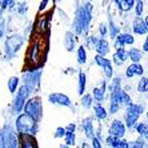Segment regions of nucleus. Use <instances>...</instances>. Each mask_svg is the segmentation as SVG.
<instances>
[{
	"label": "nucleus",
	"mask_w": 148,
	"mask_h": 148,
	"mask_svg": "<svg viewBox=\"0 0 148 148\" xmlns=\"http://www.w3.org/2000/svg\"><path fill=\"white\" fill-rule=\"evenodd\" d=\"M75 130H76V125L73 123H69L66 127V132H75Z\"/></svg>",
	"instance_id": "obj_45"
},
{
	"label": "nucleus",
	"mask_w": 148,
	"mask_h": 148,
	"mask_svg": "<svg viewBox=\"0 0 148 148\" xmlns=\"http://www.w3.org/2000/svg\"><path fill=\"white\" fill-rule=\"evenodd\" d=\"M82 106L84 108H91L92 107V104H93V97L92 95H90V93H84L82 96Z\"/></svg>",
	"instance_id": "obj_26"
},
{
	"label": "nucleus",
	"mask_w": 148,
	"mask_h": 148,
	"mask_svg": "<svg viewBox=\"0 0 148 148\" xmlns=\"http://www.w3.org/2000/svg\"><path fill=\"white\" fill-rule=\"evenodd\" d=\"M106 143H107V145L111 148H117V145L120 143V139L115 138V136H108V138L106 139Z\"/></svg>",
	"instance_id": "obj_34"
},
{
	"label": "nucleus",
	"mask_w": 148,
	"mask_h": 148,
	"mask_svg": "<svg viewBox=\"0 0 148 148\" xmlns=\"http://www.w3.org/2000/svg\"><path fill=\"white\" fill-rule=\"evenodd\" d=\"M143 72H144V68H143V66H141L140 63H139V64L132 63L131 66H128L127 69H125V76H127V77H134L135 75L141 76Z\"/></svg>",
	"instance_id": "obj_14"
},
{
	"label": "nucleus",
	"mask_w": 148,
	"mask_h": 148,
	"mask_svg": "<svg viewBox=\"0 0 148 148\" xmlns=\"http://www.w3.org/2000/svg\"><path fill=\"white\" fill-rule=\"evenodd\" d=\"M143 51H144V52H148V35H147V38H145L144 44H143Z\"/></svg>",
	"instance_id": "obj_46"
},
{
	"label": "nucleus",
	"mask_w": 148,
	"mask_h": 148,
	"mask_svg": "<svg viewBox=\"0 0 148 148\" xmlns=\"http://www.w3.org/2000/svg\"><path fill=\"white\" fill-rule=\"evenodd\" d=\"M147 119H148V112H147Z\"/></svg>",
	"instance_id": "obj_53"
},
{
	"label": "nucleus",
	"mask_w": 148,
	"mask_h": 148,
	"mask_svg": "<svg viewBox=\"0 0 148 148\" xmlns=\"http://www.w3.org/2000/svg\"><path fill=\"white\" fill-rule=\"evenodd\" d=\"M95 49H96L97 55L106 56L108 52H110V43H108L106 39H100L99 43H97L96 47H95Z\"/></svg>",
	"instance_id": "obj_18"
},
{
	"label": "nucleus",
	"mask_w": 148,
	"mask_h": 148,
	"mask_svg": "<svg viewBox=\"0 0 148 148\" xmlns=\"http://www.w3.org/2000/svg\"><path fill=\"white\" fill-rule=\"evenodd\" d=\"M131 148H148V145L145 144L144 141L141 140V139H139V140H136L134 143V145H132Z\"/></svg>",
	"instance_id": "obj_38"
},
{
	"label": "nucleus",
	"mask_w": 148,
	"mask_h": 148,
	"mask_svg": "<svg viewBox=\"0 0 148 148\" xmlns=\"http://www.w3.org/2000/svg\"><path fill=\"white\" fill-rule=\"evenodd\" d=\"M86 86H87V76L83 71H80L79 72V95H82V96L84 95Z\"/></svg>",
	"instance_id": "obj_24"
},
{
	"label": "nucleus",
	"mask_w": 148,
	"mask_h": 148,
	"mask_svg": "<svg viewBox=\"0 0 148 148\" xmlns=\"http://www.w3.org/2000/svg\"><path fill=\"white\" fill-rule=\"evenodd\" d=\"M64 140H66V144L68 145V147L73 145V144H75V141H76L75 132H67L66 136H64Z\"/></svg>",
	"instance_id": "obj_33"
},
{
	"label": "nucleus",
	"mask_w": 148,
	"mask_h": 148,
	"mask_svg": "<svg viewBox=\"0 0 148 148\" xmlns=\"http://www.w3.org/2000/svg\"><path fill=\"white\" fill-rule=\"evenodd\" d=\"M41 73H43V71H41L40 68L24 72V75H23V86L29 91V93L38 91L39 86H40Z\"/></svg>",
	"instance_id": "obj_4"
},
{
	"label": "nucleus",
	"mask_w": 148,
	"mask_h": 148,
	"mask_svg": "<svg viewBox=\"0 0 148 148\" xmlns=\"http://www.w3.org/2000/svg\"><path fill=\"white\" fill-rule=\"evenodd\" d=\"M135 43V38L131 34H120L115 39V48H121L124 45H132Z\"/></svg>",
	"instance_id": "obj_11"
},
{
	"label": "nucleus",
	"mask_w": 148,
	"mask_h": 148,
	"mask_svg": "<svg viewBox=\"0 0 148 148\" xmlns=\"http://www.w3.org/2000/svg\"><path fill=\"white\" fill-rule=\"evenodd\" d=\"M111 96L115 97L116 99V101L119 104H125V106H130V104H132V100L131 97H130V95H128L125 91H123L120 88L119 91H115V92H111Z\"/></svg>",
	"instance_id": "obj_12"
},
{
	"label": "nucleus",
	"mask_w": 148,
	"mask_h": 148,
	"mask_svg": "<svg viewBox=\"0 0 148 148\" xmlns=\"http://www.w3.org/2000/svg\"><path fill=\"white\" fill-rule=\"evenodd\" d=\"M77 62H79V64L87 63V51L84 48V45H80L77 48Z\"/></svg>",
	"instance_id": "obj_27"
},
{
	"label": "nucleus",
	"mask_w": 148,
	"mask_h": 148,
	"mask_svg": "<svg viewBox=\"0 0 148 148\" xmlns=\"http://www.w3.org/2000/svg\"><path fill=\"white\" fill-rule=\"evenodd\" d=\"M82 148H90V147H88V144H87V143H83V144H82Z\"/></svg>",
	"instance_id": "obj_49"
},
{
	"label": "nucleus",
	"mask_w": 148,
	"mask_h": 148,
	"mask_svg": "<svg viewBox=\"0 0 148 148\" xmlns=\"http://www.w3.org/2000/svg\"><path fill=\"white\" fill-rule=\"evenodd\" d=\"M135 128H136V131H138V134L140 135V136H145V135L148 134V124L147 123H138L135 125Z\"/></svg>",
	"instance_id": "obj_32"
},
{
	"label": "nucleus",
	"mask_w": 148,
	"mask_h": 148,
	"mask_svg": "<svg viewBox=\"0 0 148 148\" xmlns=\"http://www.w3.org/2000/svg\"><path fill=\"white\" fill-rule=\"evenodd\" d=\"M119 108H120V104L117 103L115 97L111 96V101H110V112H111V114H116L117 111H119Z\"/></svg>",
	"instance_id": "obj_35"
},
{
	"label": "nucleus",
	"mask_w": 148,
	"mask_h": 148,
	"mask_svg": "<svg viewBox=\"0 0 148 148\" xmlns=\"http://www.w3.org/2000/svg\"><path fill=\"white\" fill-rule=\"evenodd\" d=\"M110 35L112 39H116L117 36L120 35V29H119V27L112 21V19H110Z\"/></svg>",
	"instance_id": "obj_28"
},
{
	"label": "nucleus",
	"mask_w": 148,
	"mask_h": 148,
	"mask_svg": "<svg viewBox=\"0 0 148 148\" xmlns=\"http://www.w3.org/2000/svg\"><path fill=\"white\" fill-rule=\"evenodd\" d=\"M106 88H107V83L103 82L101 87H95L92 91V97H95L97 103L100 104V101H103L106 99Z\"/></svg>",
	"instance_id": "obj_15"
},
{
	"label": "nucleus",
	"mask_w": 148,
	"mask_h": 148,
	"mask_svg": "<svg viewBox=\"0 0 148 148\" xmlns=\"http://www.w3.org/2000/svg\"><path fill=\"white\" fill-rule=\"evenodd\" d=\"M29 95H31V93H29V91H28L24 86H21L20 90L17 91L16 96H15L14 103H12L14 114H17V115H19L21 111L24 110L25 103H27V99H28V96H29Z\"/></svg>",
	"instance_id": "obj_7"
},
{
	"label": "nucleus",
	"mask_w": 148,
	"mask_h": 148,
	"mask_svg": "<svg viewBox=\"0 0 148 148\" xmlns=\"http://www.w3.org/2000/svg\"><path fill=\"white\" fill-rule=\"evenodd\" d=\"M143 1H138L135 3V11H136V17H140L141 14H143Z\"/></svg>",
	"instance_id": "obj_36"
},
{
	"label": "nucleus",
	"mask_w": 148,
	"mask_h": 148,
	"mask_svg": "<svg viewBox=\"0 0 148 148\" xmlns=\"http://www.w3.org/2000/svg\"><path fill=\"white\" fill-rule=\"evenodd\" d=\"M138 91L141 93L148 92V77H141L138 83Z\"/></svg>",
	"instance_id": "obj_31"
},
{
	"label": "nucleus",
	"mask_w": 148,
	"mask_h": 148,
	"mask_svg": "<svg viewBox=\"0 0 148 148\" xmlns=\"http://www.w3.org/2000/svg\"><path fill=\"white\" fill-rule=\"evenodd\" d=\"M144 138H145V140H148V134H147V135H145Z\"/></svg>",
	"instance_id": "obj_52"
},
{
	"label": "nucleus",
	"mask_w": 148,
	"mask_h": 148,
	"mask_svg": "<svg viewBox=\"0 0 148 148\" xmlns=\"http://www.w3.org/2000/svg\"><path fill=\"white\" fill-rule=\"evenodd\" d=\"M99 32H100V35H101V36H106V35L108 34V27H107V24L101 23V24H100V27H99Z\"/></svg>",
	"instance_id": "obj_41"
},
{
	"label": "nucleus",
	"mask_w": 148,
	"mask_h": 148,
	"mask_svg": "<svg viewBox=\"0 0 148 148\" xmlns=\"http://www.w3.org/2000/svg\"><path fill=\"white\" fill-rule=\"evenodd\" d=\"M17 86H19V77L12 76V77H10V79H8V90H10L11 93H14L15 91H16Z\"/></svg>",
	"instance_id": "obj_29"
},
{
	"label": "nucleus",
	"mask_w": 148,
	"mask_h": 148,
	"mask_svg": "<svg viewBox=\"0 0 148 148\" xmlns=\"http://www.w3.org/2000/svg\"><path fill=\"white\" fill-rule=\"evenodd\" d=\"M91 19H92V4L84 3L83 5L77 7L73 19V29L76 35H83L88 31Z\"/></svg>",
	"instance_id": "obj_1"
},
{
	"label": "nucleus",
	"mask_w": 148,
	"mask_h": 148,
	"mask_svg": "<svg viewBox=\"0 0 148 148\" xmlns=\"http://www.w3.org/2000/svg\"><path fill=\"white\" fill-rule=\"evenodd\" d=\"M92 148H103L100 140L97 138H95V136H93V139H92Z\"/></svg>",
	"instance_id": "obj_42"
},
{
	"label": "nucleus",
	"mask_w": 148,
	"mask_h": 148,
	"mask_svg": "<svg viewBox=\"0 0 148 148\" xmlns=\"http://www.w3.org/2000/svg\"><path fill=\"white\" fill-rule=\"evenodd\" d=\"M1 10H5V8H8V10H11V8H14V5H15V1H1Z\"/></svg>",
	"instance_id": "obj_39"
},
{
	"label": "nucleus",
	"mask_w": 148,
	"mask_h": 148,
	"mask_svg": "<svg viewBox=\"0 0 148 148\" xmlns=\"http://www.w3.org/2000/svg\"><path fill=\"white\" fill-rule=\"evenodd\" d=\"M64 45L68 52H72L76 47V41H75V36L71 31L66 32V38H64Z\"/></svg>",
	"instance_id": "obj_19"
},
{
	"label": "nucleus",
	"mask_w": 148,
	"mask_h": 148,
	"mask_svg": "<svg viewBox=\"0 0 148 148\" xmlns=\"http://www.w3.org/2000/svg\"><path fill=\"white\" fill-rule=\"evenodd\" d=\"M95 63H96L99 67H101L106 73V77H112V73H114V69H112V64H111V60L106 59V56H100L96 55L95 56Z\"/></svg>",
	"instance_id": "obj_9"
},
{
	"label": "nucleus",
	"mask_w": 148,
	"mask_h": 148,
	"mask_svg": "<svg viewBox=\"0 0 148 148\" xmlns=\"http://www.w3.org/2000/svg\"><path fill=\"white\" fill-rule=\"evenodd\" d=\"M127 110L131 111V112H134V114H136V115H139V116L144 112V107H143L141 104H134L132 103V104H130V106L127 107Z\"/></svg>",
	"instance_id": "obj_30"
},
{
	"label": "nucleus",
	"mask_w": 148,
	"mask_h": 148,
	"mask_svg": "<svg viewBox=\"0 0 148 148\" xmlns=\"http://www.w3.org/2000/svg\"><path fill=\"white\" fill-rule=\"evenodd\" d=\"M59 148H68V145H67V144H60V147H59Z\"/></svg>",
	"instance_id": "obj_50"
},
{
	"label": "nucleus",
	"mask_w": 148,
	"mask_h": 148,
	"mask_svg": "<svg viewBox=\"0 0 148 148\" xmlns=\"http://www.w3.org/2000/svg\"><path fill=\"white\" fill-rule=\"evenodd\" d=\"M48 101L51 104H58V106H63V107H71L72 106V101L67 95L59 92L48 95Z\"/></svg>",
	"instance_id": "obj_8"
},
{
	"label": "nucleus",
	"mask_w": 148,
	"mask_h": 148,
	"mask_svg": "<svg viewBox=\"0 0 148 148\" xmlns=\"http://www.w3.org/2000/svg\"><path fill=\"white\" fill-rule=\"evenodd\" d=\"M4 32H5V21H4V19L0 17V40L4 36Z\"/></svg>",
	"instance_id": "obj_40"
},
{
	"label": "nucleus",
	"mask_w": 148,
	"mask_h": 148,
	"mask_svg": "<svg viewBox=\"0 0 148 148\" xmlns=\"http://www.w3.org/2000/svg\"><path fill=\"white\" fill-rule=\"evenodd\" d=\"M3 143L5 145V148H19V141H17V136L15 134L14 128L11 127L10 124H5L0 132Z\"/></svg>",
	"instance_id": "obj_6"
},
{
	"label": "nucleus",
	"mask_w": 148,
	"mask_h": 148,
	"mask_svg": "<svg viewBox=\"0 0 148 148\" xmlns=\"http://www.w3.org/2000/svg\"><path fill=\"white\" fill-rule=\"evenodd\" d=\"M24 40L25 38L20 34L11 35L10 38H7L5 44H4V56H5L7 60H11L17 52L20 51V48L24 44Z\"/></svg>",
	"instance_id": "obj_3"
},
{
	"label": "nucleus",
	"mask_w": 148,
	"mask_h": 148,
	"mask_svg": "<svg viewBox=\"0 0 148 148\" xmlns=\"http://www.w3.org/2000/svg\"><path fill=\"white\" fill-rule=\"evenodd\" d=\"M127 59H128V51L124 48V47L116 49V52H115V55H114V62L116 63V66L123 64Z\"/></svg>",
	"instance_id": "obj_16"
},
{
	"label": "nucleus",
	"mask_w": 148,
	"mask_h": 148,
	"mask_svg": "<svg viewBox=\"0 0 148 148\" xmlns=\"http://www.w3.org/2000/svg\"><path fill=\"white\" fill-rule=\"evenodd\" d=\"M139 119V115L134 114V112H131V111H128L125 112V124H127V128H132L136 125V121H138Z\"/></svg>",
	"instance_id": "obj_22"
},
{
	"label": "nucleus",
	"mask_w": 148,
	"mask_h": 148,
	"mask_svg": "<svg viewBox=\"0 0 148 148\" xmlns=\"http://www.w3.org/2000/svg\"><path fill=\"white\" fill-rule=\"evenodd\" d=\"M25 115L31 116L34 120L39 121L43 116V103H41L40 97H31L27 100L24 107Z\"/></svg>",
	"instance_id": "obj_5"
},
{
	"label": "nucleus",
	"mask_w": 148,
	"mask_h": 148,
	"mask_svg": "<svg viewBox=\"0 0 148 148\" xmlns=\"http://www.w3.org/2000/svg\"><path fill=\"white\" fill-rule=\"evenodd\" d=\"M25 11H27V5H25L24 3L20 4V5L17 7V12H19L20 15H24V14H25Z\"/></svg>",
	"instance_id": "obj_43"
},
{
	"label": "nucleus",
	"mask_w": 148,
	"mask_h": 148,
	"mask_svg": "<svg viewBox=\"0 0 148 148\" xmlns=\"http://www.w3.org/2000/svg\"><path fill=\"white\" fill-rule=\"evenodd\" d=\"M144 21H145V24H147V27H148V15L145 16V19H144Z\"/></svg>",
	"instance_id": "obj_51"
},
{
	"label": "nucleus",
	"mask_w": 148,
	"mask_h": 148,
	"mask_svg": "<svg viewBox=\"0 0 148 148\" xmlns=\"http://www.w3.org/2000/svg\"><path fill=\"white\" fill-rule=\"evenodd\" d=\"M47 3H48V1H43V3H40V11L45 7V4H47Z\"/></svg>",
	"instance_id": "obj_48"
},
{
	"label": "nucleus",
	"mask_w": 148,
	"mask_h": 148,
	"mask_svg": "<svg viewBox=\"0 0 148 148\" xmlns=\"http://www.w3.org/2000/svg\"><path fill=\"white\" fill-rule=\"evenodd\" d=\"M135 3L136 1H134V0H116L115 5H117L121 11H131L135 7Z\"/></svg>",
	"instance_id": "obj_20"
},
{
	"label": "nucleus",
	"mask_w": 148,
	"mask_h": 148,
	"mask_svg": "<svg viewBox=\"0 0 148 148\" xmlns=\"http://www.w3.org/2000/svg\"><path fill=\"white\" fill-rule=\"evenodd\" d=\"M82 127L84 130V134H86L87 138H90L91 140L93 139V124H92V119L91 117H86L84 120L82 121Z\"/></svg>",
	"instance_id": "obj_17"
},
{
	"label": "nucleus",
	"mask_w": 148,
	"mask_h": 148,
	"mask_svg": "<svg viewBox=\"0 0 148 148\" xmlns=\"http://www.w3.org/2000/svg\"><path fill=\"white\" fill-rule=\"evenodd\" d=\"M93 111H95V116H96V119H99V120H104V119H107V111H106V108L101 106V104H95V107H93Z\"/></svg>",
	"instance_id": "obj_23"
},
{
	"label": "nucleus",
	"mask_w": 148,
	"mask_h": 148,
	"mask_svg": "<svg viewBox=\"0 0 148 148\" xmlns=\"http://www.w3.org/2000/svg\"><path fill=\"white\" fill-rule=\"evenodd\" d=\"M0 148H5V145L3 143V139H1V135H0Z\"/></svg>",
	"instance_id": "obj_47"
},
{
	"label": "nucleus",
	"mask_w": 148,
	"mask_h": 148,
	"mask_svg": "<svg viewBox=\"0 0 148 148\" xmlns=\"http://www.w3.org/2000/svg\"><path fill=\"white\" fill-rule=\"evenodd\" d=\"M132 29L136 35H145L148 32V27L145 24V21L141 19V17H136L134 20V25H132Z\"/></svg>",
	"instance_id": "obj_13"
},
{
	"label": "nucleus",
	"mask_w": 148,
	"mask_h": 148,
	"mask_svg": "<svg viewBox=\"0 0 148 148\" xmlns=\"http://www.w3.org/2000/svg\"><path fill=\"white\" fill-rule=\"evenodd\" d=\"M128 59L132 60L135 64H139V62L143 59V52L138 48H131L128 51Z\"/></svg>",
	"instance_id": "obj_21"
},
{
	"label": "nucleus",
	"mask_w": 148,
	"mask_h": 148,
	"mask_svg": "<svg viewBox=\"0 0 148 148\" xmlns=\"http://www.w3.org/2000/svg\"><path fill=\"white\" fill-rule=\"evenodd\" d=\"M117 148H130V143H128L127 140H120V143H119V145H117Z\"/></svg>",
	"instance_id": "obj_44"
},
{
	"label": "nucleus",
	"mask_w": 148,
	"mask_h": 148,
	"mask_svg": "<svg viewBox=\"0 0 148 148\" xmlns=\"http://www.w3.org/2000/svg\"><path fill=\"white\" fill-rule=\"evenodd\" d=\"M16 131L20 135L25 136H35L39 131L38 121L34 120L31 116L25 114H21L16 119Z\"/></svg>",
	"instance_id": "obj_2"
},
{
	"label": "nucleus",
	"mask_w": 148,
	"mask_h": 148,
	"mask_svg": "<svg viewBox=\"0 0 148 148\" xmlns=\"http://www.w3.org/2000/svg\"><path fill=\"white\" fill-rule=\"evenodd\" d=\"M66 128L64 127H59V128H56V131H55V138H64L66 136Z\"/></svg>",
	"instance_id": "obj_37"
},
{
	"label": "nucleus",
	"mask_w": 148,
	"mask_h": 148,
	"mask_svg": "<svg viewBox=\"0 0 148 148\" xmlns=\"http://www.w3.org/2000/svg\"><path fill=\"white\" fill-rule=\"evenodd\" d=\"M21 148H36V144L31 139V136L21 135Z\"/></svg>",
	"instance_id": "obj_25"
},
{
	"label": "nucleus",
	"mask_w": 148,
	"mask_h": 148,
	"mask_svg": "<svg viewBox=\"0 0 148 148\" xmlns=\"http://www.w3.org/2000/svg\"><path fill=\"white\" fill-rule=\"evenodd\" d=\"M125 135V125L121 123L120 120H114L110 125V136H115V138L120 139Z\"/></svg>",
	"instance_id": "obj_10"
}]
</instances>
